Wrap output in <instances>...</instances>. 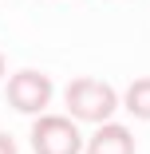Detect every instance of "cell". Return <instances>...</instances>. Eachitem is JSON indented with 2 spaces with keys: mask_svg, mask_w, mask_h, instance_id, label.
I'll list each match as a JSON object with an SVG mask.
<instances>
[{
  "mask_svg": "<svg viewBox=\"0 0 150 154\" xmlns=\"http://www.w3.org/2000/svg\"><path fill=\"white\" fill-rule=\"evenodd\" d=\"M63 99H67L71 119H79V122H107L115 115V107H118L115 87L103 83V79H91V75L71 79L67 91H63Z\"/></svg>",
  "mask_w": 150,
  "mask_h": 154,
  "instance_id": "obj_1",
  "label": "cell"
},
{
  "mask_svg": "<svg viewBox=\"0 0 150 154\" xmlns=\"http://www.w3.org/2000/svg\"><path fill=\"white\" fill-rule=\"evenodd\" d=\"M4 99L20 115H40L51 103V79L44 71H32V67H28V71H16L8 79V87H4Z\"/></svg>",
  "mask_w": 150,
  "mask_h": 154,
  "instance_id": "obj_2",
  "label": "cell"
},
{
  "mask_svg": "<svg viewBox=\"0 0 150 154\" xmlns=\"http://www.w3.org/2000/svg\"><path fill=\"white\" fill-rule=\"evenodd\" d=\"M32 150L36 154H79L83 150L79 127L63 115H44L32 127Z\"/></svg>",
  "mask_w": 150,
  "mask_h": 154,
  "instance_id": "obj_3",
  "label": "cell"
},
{
  "mask_svg": "<svg viewBox=\"0 0 150 154\" xmlns=\"http://www.w3.org/2000/svg\"><path fill=\"white\" fill-rule=\"evenodd\" d=\"M87 154H134V134L118 122H103L87 142Z\"/></svg>",
  "mask_w": 150,
  "mask_h": 154,
  "instance_id": "obj_4",
  "label": "cell"
},
{
  "mask_svg": "<svg viewBox=\"0 0 150 154\" xmlns=\"http://www.w3.org/2000/svg\"><path fill=\"white\" fill-rule=\"evenodd\" d=\"M127 111L134 119H150V79H134L127 87Z\"/></svg>",
  "mask_w": 150,
  "mask_h": 154,
  "instance_id": "obj_5",
  "label": "cell"
},
{
  "mask_svg": "<svg viewBox=\"0 0 150 154\" xmlns=\"http://www.w3.org/2000/svg\"><path fill=\"white\" fill-rule=\"evenodd\" d=\"M0 154H16V138L12 134H0Z\"/></svg>",
  "mask_w": 150,
  "mask_h": 154,
  "instance_id": "obj_6",
  "label": "cell"
},
{
  "mask_svg": "<svg viewBox=\"0 0 150 154\" xmlns=\"http://www.w3.org/2000/svg\"><path fill=\"white\" fill-rule=\"evenodd\" d=\"M0 75H4V51H0Z\"/></svg>",
  "mask_w": 150,
  "mask_h": 154,
  "instance_id": "obj_7",
  "label": "cell"
}]
</instances>
